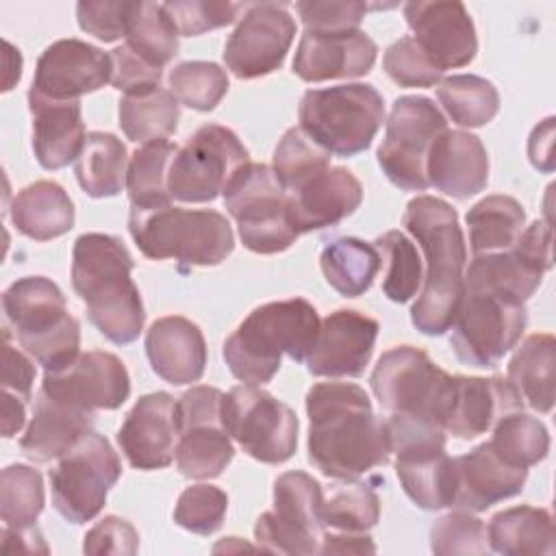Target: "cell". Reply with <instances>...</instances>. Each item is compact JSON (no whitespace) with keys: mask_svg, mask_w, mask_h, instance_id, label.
Returning a JSON list of instances; mask_svg holds the SVG:
<instances>
[{"mask_svg":"<svg viewBox=\"0 0 556 556\" xmlns=\"http://www.w3.org/2000/svg\"><path fill=\"white\" fill-rule=\"evenodd\" d=\"M308 460L332 480H358L391 458L387 421L365 389L352 382H317L306 393Z\"/></svg>","mask_w":556,"mask_h":556,"instance_id":"cell-1","label":"cell"},{"mask_svg":"<svg viewBox=\"0 0 556 556\" xmlns=\"http://www.w3.org/2000/svg\"><path fill=\"white\" fill-rule=\"evenodd\" d=\"M402 222L426 256L424 289L410 308V321L419 332L441 337L450 330L465 291L467 248L458 215L445 200L417 195L406 204Z\"/></svg>","mask_w":556,"mask_h":556,"instance_id":"cell-2","label":"cell"},{"mask_svg":"<svg viewBox=\"0 0 556 556\" xmlns=\"http://www.w3.org/2000/svg\"><path fill=\"white\" fill-rule=\"evenodd\" d=\"M135 263L122 239L85 232L72 250V285L87 306L89 321L117 345L132 343L143 330L146 313L130 278Z\"/></svg>","mask_w":556,"mask_h":556,"instance_id":"cell-3","label":"cell"},{"mask_svg":"<svg viewBox=\"0 0 556 556\" xmlns=\"http://www.w3.org/2000/svg\"><path fill=\"white\" fill-rule=\"evenodd\" d=\"M319 315L304 298L278 300L256 306L224 341V361L243 384H265L280 369L282 354L306 363L317 332Z\"/></svg>","mask_w":556,"mask_h":556,"instance_id":"cell-4","label":"cell"},{"mask_svg":"<svg viewBox=\"0 0 556 556\" xmlns=\"http://www.w3.org/2000/svg\"><path fill=\"white\" fill-rule=\"evenodd\" d=\"M2 311L17 343L46 371L59 369L80 352V324L67 313L65 295L46 276H24L2 293Z\"/></svg>","mask_w":556,"mask_h":556,"instance_id":"cell-5","label":"cell"},{"mask_svg":"<svg viewBox=\"0 0 556 556\" xmlns=\"http://www.w3.org/2000/svg\"><path fill=\"white\" fill-rule=\"evenodd\" d=\"M128 230L135 245L152 261L174 258L187 265H219L235 248L228 219L211 208H132Z\"/></svg>","mask_w":556,"mask_h":556,"instance_id":"cell-6","label":"cell"},{"mask_svg":"<svg viewBox=\"0 0 556 556\" xmlns=\"http://www.w3.org/2000/svg\"><path fill=\"white\" fill-rule=\"evenodd\" d=\"M300 128L337 156L365 152L384 122V100L374 85L352 83L308 89L298 106Z\"/></svg>","mask_w":556,"mask_h":556,"instance_id":"cell-7","label":"cell"},{"mask_svg":"<svg viewBox=\"0 0 556 556\" xmlns=\"http://www.w3.org/2000/svg\"><path fill=\"white\" fill-rule=\"evenodd\" d=\"M369 382L378 404L389 415L443 428L452 402L454 376L432 363L424 350L413 345L387 350L378 358Z\"/></svg>","mask_w":556,"mask_h":556,"instance_id":"cell-8","label":"cell"},{"mask_svg":"<svg viewBox=\"0 0 556 556\" xmlns=\"http://www.w3.org/2000/svg\"><path fill=\"white\" fill-rule=\"evenodd\" d=\"M389 447L404 493L424 510H439L454 497V458L445 452L441 426L389 415Z\"/></svg>","mask_w":556,"mask_h":556,"instance_id":"cell-9","label":"cell"},{"mask_svg":"<svg viewBox=\"0 0 556 556\" xmlns=\"http://www.w3.org/2000/svg\"><path fill=\"white\" fill-rule=\"evenodd\" d=\"M224 206L237 222L241 243L256 254H278L300 237L291 224L289 195L263 163H248L224 191Z\"/></svg>","mask_w":556,"mask_h":556,"instance_id":"cell-10","label":"cell"},{"mask_svg":"<svg viewBox=\"0 0 556 556\" xmlns=\"http://www.w3.org/2000/svg\"><path fill=\"white\" fill-rule=\"evenodd\" d=\"M528 321L526 302L486 289L465 287L452 321V350L469 367H495L521 339Z\"/></svg>","mask_w":556,"mask_h":556,"instance_id":"cell-11","label":"cell"},{"mask_svg":"<svg viewBox=\"0 0 556 556\" xmlns=\"http://www.w3.org/2000/svg\"><path fill=\"white\" fill-rule=\"evenodd\" d=\"M119 476L117 452L102 434L89 432L50 469L52 506L65 521L87 523L100 515Z\"/></svg>","mask_w":556,"mask_h":556,"instance_id":"cell-12","label":"cell"},{"mask_svg":"<svg viewBox=\"0 0 556 556\" xmlns=\"http://www.w3.org/2000/svg\"><path fill=\"white\" fill-rule=\"evenodd\" d=\"M248 163L250 154L230 128L204 124L172 159L169 195L191 204L213 202Z\"/></svg>","mask_w":556,"mask_h":556,"instance_id":"cell-13","label":"cell"},{"mask_svg":"<svg viewBox=\"0 0 556 556\" xmlns=\"http://www.w3.org/2000/svg\"><path fill=\"white\" fill-rule=\"evenodd\" d=\"M443 130H447V122L430 98H397L376 154L384 176L404 191H426L430 187L426 174L428 154Z\"/></svg>","mask_w":556,"mask_h":556,"instance_id":"cell-14","label":"cell"},{"mask_svg":"<svg viewBox=\"0 0 556 556\" xmlns=\"http://www.w3.org/2000/svg\"><path fill=\"white\" fill-rule=\"evenodd\" d=\"M222 417L239 447L265 465H280L295 454L298 417L256 384H239L224 393Z\"/></svg>","mask_w":556,"mask_h":556,"instance_id":"cell-15","label":"cell"},{"mask_svg":"<svg viewBox=\"0 0 556 556\" xmlns=\"http://www.w3.org/2000/svg\"><path fill=\"white\" fill-rule=\"evenodd\" d=\"M321 484L306 471H285L274 482V508L254 526L263 552L319 554L324 539Z\"/></svg>","mask_w":556,"mask_h":556,"instance_id":"cell-16","label":"cell"},{"mask_svg":"<svg viewBox=\"0 0 556 556\" xmlns=\"http://www.w3.org/2000/svg\"><path fill=\"white\" fill-rule=\"evenodd\" d=\"M222 402L224 393L204 384L191 387L178 400L180 437L174 460L185 478H217L235 456V445L222 417Z\"/></svg>","mask_w":556,"mask_h":556,"instance_id":"cell-17","label":"cell"},{"mask_svg":"<svg viewBox=\"0 0 556 556\" xmlns=\"http://www.w3.org/2000/svg\"><path fill=\"white\" fill-rule=\"evenodd\" d=\"M552 263V228L536 219L521 230L510 250L473 256L465 274V287L526 302L539 289Z\"/></svg>","mask_w":556,"mask_h":556,"instance_id":"cell-18","label":"cell"},{"mask_svg":"<svg viewBox=\"0 0 556 556\" xmlns=\"http://www.w3.org/2000/svg\"><path fill=\"white\" fill-rule=\"evenodd\" d=\"M293 37L295 22L285 4H248L224 46V63L241 80L267 76L282 65Z\"/></svg>","mask_w":556,"mask_h":556,"instance_id":"cell-19","label":"cell"},{"mask_svg":"<svg viewBox=\"0 0 556 556\" xmlns=\"http://www.w3.org/2000/svg\"><path fill=\"white\" fill-rule=\"evenodd\" d=\"M41 391L78 410H113L130 395V376L124 363L102 350L80 352L67 365L46 371Z\"/></svg>","mask_w":556,"mask_h":556,"instance_id":"cell-20","label":"cell"},{"mask_svg":"<svg viewBox=\"0 0 556 556\" xmlns=\"http://www.w3.org/2000/svg\"><path fill=\"white\" fill-rule=\"evenodd\" d=\"M111 54L80 39H59L41 52L28 98L80 100L111 83Z\"/></svg>","mask_w":556,"mask_h":556,"instance_id":"cell-21","label":"cell"},{"mask_svg":"<svg viewBox=\"0 0 556 556\" xmlns=\"http://www.w3.org/2000/svg\"><path fill=\"white\" fill-rule=\"evenodd\" d=\"M404 17L413 30L410 37L441 74L473 61L478 39L473 20L463 2H408L404 4Z\"/></svg>","mask_w":556,"mask_h":556,"instance_id":"cell-22","label":"cell"},{"mask_svg":"<svg viewBox=\"0 0 556 556\" xmlns=\"http://www.w3.org/2000/svg\"><path fill=\"white\" fill-rule=\"evenodd\" d=\"M180 437L178 400L156 391L141 395L128 410L117 445L128 465L141 471L163 469L172 465Z\"/></svg>","mask_w":556,"mask_h":556,"instance_id":"cell-23","label":"cell"},{"mask_svg":"<svg viewBox=\"0 0 556 556\" xmlns=\"http://www.w3.org/2000/svg\"><path fill=\"white\" fill-rule=\"evenodd\" d=\"M376 337V319L352 308H339L319 324L306 367L313 376L356 378L371 361Z\"/></svg>","mask_w":556,"mask_h":556,"instance_id":"cell-24","label":"cell"},{"mask_svg":"<svg viewBox=\"0 0 556 556\" xmlns=\"http://www.w3.org/2000/svg\"><path fill=\"white\" fill-rule=\"evenodd\" d=\"M378 56L376 41L358 30H304L293 56V74L304 83L365 76Z\"/></svg>","mask_w":556,"mask_h":556,"instance_id":"cell-25","label":"cell"},{"mask_svg":"<svg viewBox=\"0 0 556 556\" xmlns=\"http://www.w3.org/2000/svg\"><path fill=\"white\" fill-rule=\"evenodd\" d=\"M528 469L502 460L489 441L454 458V497L450 508L480 513L521 493Z\"/></svg>","mask_w":556,"mask_h":556,"instance_id":"cell-26","label":"cell"},{"mask_svg":"<svg viewBox=\"0 0 556 556\" xmlns=\"http://www.w3.org/2000/svg\"><path fill=\"white\" fill-rule=\"evenodd\" d=\"M521 408L523 402L519 393L502 376H454L452 402L443 430L458 439H473L491 430L504 415Z\"/></svg>","mask_w":556,"mask_h":556,"instance_id":"cell-27","label":"cell"},{"mask_svg":"<svg viewBox=\"0 0 556 556\" xmlns=\"http://www.w3.org/2000/svg\"><path fill=\"white\" fill-rule=\"evenodd\" d=\"M289 195V215L298 235L337 226L363 202L358 178L345 167H328Z\"/></svg>","mask_w":556,"mask_h":556,"instance_id":"cell-28","label":"cell"},{"mask_svg":"<svg viewBox=\"0 0 556 556\" xmlns=\"http://www.w3.org/2000/svg\"><path fill=\"white\" fill-rule=\"evenodd\" d=\"M426 174L430 187L467 200L489 182V154L476 135L447 128L430 148Z\"/></svg>","mask_w":556,"mask_h":556,"instance_id":"cell-29","label":"cell"},{"mask_svg":"<svg viewBox=\"0 0 556 556\" xmlns=\"http://www.w3.org/2000/svg\"><path fill=\"white\" fill-rule=\"evenodd\" d=\"M152 371L169 384L198 382L206 367V341L198 324L180 315L156 319L146 332Z\"/></svg>","mask_w":556,"mask_h":556,"instance_id":"cell-30","label":"cell"},{"mask_svg":"<svg viewBox=\"0 0 556 556\" xmlns=\"http://www.w3.org/2000/svg\"><path fill=\"white\" fill-rule=\"evenodd\" d=\"M33 115V152L43 169H61L78 159L87 132L80 100L28 98Z\"/></svg>","mask_w":556,"mask_h":556,"instance_id":"cell-31","label":"cell"},{"mask_svg":"<svg viewBox=\"0 0 556 556\" xmlns=\"http://www.w3.org/2000/svg\"><path fill=\"white\" fill-rule=\"evenodd\" d=\"M93 413L78 410L39 389L33 417L24 437L20 439V447L35 463L61 458L85 434L93 432Z\"/></svg>","mask_w":556,"mask_h":556,"instance_id":"cell-32","label":"cell"},{"mask_svg":"<svg viewBox=\"0 0 556 556\" xmlns=\"http://www.w3.org/2000/svg\"><path fill=\"white\" fill-rule=\"evenodd\" d=\"M9 217L24 237L50 241L72 230L76 213L74 202L59 182L35 180L15 193Z\"/></svg>","mask_w":556,"mask_h":556,"instance_id":"cell-33","label":"cell"},{"mask_svg":"<svg viewBox=\"0 0 556 556\" xmlns=\"http://www.w3.org/2000/svg\"><path fill=\"white\" fill-rule=\"evenodd\" d=\"M554 521L547 508L513 506L491 517L486 526L489 549L504 556H552Z\"/></svg>","mask_w":556,"mask_h":556,"instance_id":"cell-34","label":"cell"},{"mask_svg":"<svg viewBox=\"0 0 556 556\" xmlns=\"http://www.w3.org/2000/svg\"><path fill=\"white\" fill-rule=\"evenodd\" d=\"M554 367L556 341L549 332H536L526 337L515 350L506 380L523 404L545 415L554 406Z\"/></svg>","mask_w":556,"mask_h":556,"instance_id":"cell-35","label":"cell"},{"mask_svg":"<svg viewBox=\"0 0 556 556\" xmlns=\"http://www.w3.org/2000/svg\"><path fill=\"white\" fill-rule=\"evenodd\" d=\"M74 174L89 198H113L122 193L128 174L126 146L111 132H89L74 161Z\"/></svg>","mask_w":556,"mask_h":556,"instance_id":"cell-36","label":"cell"},{"mask_svg":"<svg viewBox=\"0 0 556 556\" xmlns=\"http://www.w3.org/2000/svg\"><path fill=\"white\" fill-rule=\"evenodd\" d=\"M319 265L326 282L343 298H358L374 285L382 256L374 243L339 237L324 245Z\"/></svg>","mask_w":556,"mask_h":556,"instance_id":"cell-37","label":"cell"},{"mask_svg":"<svg viewBox=\"0 0 556 556\" xmlns=\"http://www.w3.org/2000/svg\"><path fill=\"white\" fill-rule=\"evenodd\" d=\"M119 128L135 143H150L167 139L178 128V100L176 96L156 85L150 89L124 93L119 100Z\"/></svg>","mask_w":556,"mask_h":556,"instance_id":"cell-38","label":"cell"},{"mask_svg":"<svg viewBox=\"0 0 556 556\" xmlns=\"http://www.w3.org/2000/svg\"><path fill=\"white\" fill-rule=\"evenodd\" d=\"M465 222L469 226V243L473 256L489 252H504L515 245L523 226L526 211L510 195H486L476 202Z\"/></svg>","mask_w":556,"mask_h":556,"instance_id":"cell-39","label":"cell"},{"mask_svg":"<svg viewBox=\"0 0 556 556\" xmlns=\"http://www.w3.org/2000/svg\"><path fill=\"white\" fill-rule=\"evenodd\" d=\"M126 48L152 67L163 70L178 54V30L163 2H132L126 24Z\"/></svg>","mask_w":556,"mask_h":556,"instance_id":"cell-40","label":"cell"},{"mask_svg":"<svg viewBox=\"0 0 556 556\" xmlns=\"http://www.w3.org/2000/svg\"><path fill=\"white\" fill-rule=\"evenodd\" d=\"M176 150L178 148L167 139L150 141L135 150L126 174V189L132 208H159L172 202L167 174Z\"/></svg>","mask_w":556,"mask_h":556,"instance_id":"cell-41","label":"cell"},{"mask_svg":"<svg viewBox=\"0 0 556 556\" xmlns=\"http://www.w3.org/2000/svg\"><path fill=\"white\" fill-rule=\"evenodd\" d=\"M437 98L454 124L478 128L489 124L500 111L495 85L476 74L447 76L437 85Z\"/></svg>","mask_w":556,"mask_h":556,"instance_id":"cell-42","label":"cell"},{"mask_svg":"<svg viewBox=\"0 0 556 556\" xmlns=\"http://www.w3.org/2000/svg\"><path fill=\"white\" fill-rule=\"evenodd\" d=\"M489 445L508 465L528 469L547 456L549 432L536 417L515 410L495 421Z\"/></svg>","mask_w":556,"mask_h":556,"instance_id":"cell-43","label":"cell"},{"mask_svg":"<svg viewBox=\"0 0 556 556\" xmlns=\"http://www.w3.org/2000/svg\"><path fill=\"white\" fill-rule=\"evenodd\" d=\"M324 528L337 532H367L380 519L378 493L358 480H341L321 504Z\"/></svg>","mask_w":556,"mask_h":556,"instance_id":"cell-44","label":"cell"},{"mask_svg":"<svg viewBox=\"0 0 556 556\" xmlns=\"http://www.w3.org/2000/svg\"><path fill=\"white\" fill-rule=\"evenodd\" d=\"M46 504L43 478L30 465H9L0 473V517L4 526H35Z\"/></svg>","mask_w":556,"mask_h":556,"instance_id":"cell-45","label":"cell"},{"mask_svg":"<svg viewBox=\"0 0 556 556\" xmlns=\"http://www.w3.org/2000/svg\"><path fill=\"white\" fill-rule=\"evenodd\" d=\"M330 167V152L317 146L300 126L289 128L274 150L271 172L287 193Z\"/></svg>","mask_w":556,"mask_h":556,"instance_id":"cell-46","label":"cell"},{"mask_svg":"<svg viewBox=\"0 0 556 556\" xmlns=\"http://www.w3.org/2000/svg\"><path fill=\"white\" fill-rule=\"evenodd\" d=\"M169 91L193 111H213L228 91V74L211 61H185L167 76Z\"/></svg>","mask_w":556,"mask_h":556,"instance_id":"cell-47","label":"cell"},{"mask_svg":"<svg viewBox=\"0 0 556 556\" xmlns=\"http://www.w3.org/2000/svg\"><path fill=\"white\" fill-rule=\"evenodd\" d=\"M374 245L387 258V276L382 280V291L391 302H408L421 285V261L415 243L400 230H387Z\"/></svg>","mask_w":556,"mask_h":556,"instance_id":"cell-48","label":"cell"},{"mask_svg":"<svg viewBox=\"0 0 556 556\" xmlns=\"http://www.w3.org/2000/svg\"><path fill=\"white\" fill-rule=\"evenodd\" d=\"M226 508L228 495L219 486L193 484L180 493L174 508V521L193 534L208 536L222 528Z\"/></svg>","mask_w":556,"mask_h":556,"instance_id":"cell-49","label":"cell"},{"mask_svg":"<svg viewBox=\"0 0 556 556\" xmlns=\"http://www.w3.org/2000/svg\"><path fill=\"white\" fill-rule=\"evenodd\" d=\"M430 549L439 556L447 554H486L489 539L482 519L467 510H454L439 517L430 528Z\"/></svg>","mask_w":556,"mask_h":556,"instance_id":"cell-50","label":"cell"},{"mask_svg":"<svg viewBox=\"0 0 556 556\" xmlns=\"http://www.w3.org/2000/svg\"><path fill=\"white\" fill-rule=\"evenodd\" d=\"M165 13L174 22L180 37H198L206 30L232 24L241 11L248 9L243 2H211V0H174L163 2Z\"/></svg>","mask_w":556,"mask_h":556,"instance_id":"cell-51","label":"cell"},{"mask_svg":"<svg viewBox=\"0 0 556 556\" xmlns=\"http://www.w3.org/2000/svg\"><path fill=\"white\" fill-rule=\"evenodd\" d=\"M387 76L400 87H434L441 83V72L426 59L410 35L393 41L382 59Z\"/></svg>","mask_w":556,"mask_h":556,"instance_id":"cell-52","label":"cell"},{"mask_svg":"<svg viewBox=\"0 0 556 556\" xmlns=\"http://www.w3.org/2000/svg\"><path fill=\"white\" fill-rule=\"evenodd\" d=\"M369 9H380L378 4L365 2H298L295 11L306 30L315 33H341V30H358L365 13Z\"/></svg>","mask_w":556,"mask_h":556,"instance_id":"cell-53","label":"cell"},{"mask_svg":"<svg viewBox=\"0 0 556 556\" xmlns=\"http://www.w3.org/2000/svg\"><path fill=\"white\" fill-rule=\"evenodd\" d=\"M130 7L132 2L83 0L76 4L78 26L104 43L117 41L119 37L126 35Z\"/></svg>","mask_w":556,"mask_h":556,"instance_id":"cell-54","label":"cell"},{"mask_svg":"<svg viewBox=\"0 0 556 556\" xmlns=\"http://www.w3.org/2000/svg\"><path fill=\"white\" fill-rule=\"evenodd\" d=\"M139 549V534L135 526L122 517L106 515L100 519L83 541L85 554H126L132 556Z\"/></svg>","mask_w":556,"mask_h":556,"instance_id":"cell-55","label":"cell"},{"mask_svg":"<svg viewBox=\"0 0 556 556\" xmlns=\"http://www.w3.org/2000/svg\"><path fill=\"white\" fill-rule=\"evenodd\" d=\"M111 61H113L111 83L115 89H119L124 93H132V91H141V89L161 85L163 70L148 65L146 61L135 56L126 46L115 48L111 52Z\"/></svg>","mask_w":556,"mask_h":556,"instance_id":"cell-56","label":"cell"},{"mask_svg":"<svg viewBox=\"0 0 556 556\" xmlns=\"http://www.w3.org/2000/svg\"><path fill=\"white\" fill-rule=\"evenodd\" d=\"M35 382V365L26 354L9 341V330L2 332V393H11L24 402L30 400Z\"/></svg>","mask_w":556,"mask_h":556,"instance_id":"cell-57","label":"cell"},{"mask_svg":"<svg viewBox=\"0 0 556 556\" xmlns=\"http://www.w3.org/2000/svg\"><path fill=\"white\" fill-rule=\"evenodd\" d=\"M552 146H554V117H547L539 126H534V130L528 139V156L536 169H541V172L554 169Z\"/></svg>","mask_w":556,"mask_h":556,"instance_id":"cell-58","label":"cell"},{"mask_svg":"<svg viewBox=\"0 0 556 556\" xmlns=\"http://www.w3.org/2000/svg\"><path fill=\"white\" fill-rule=\"evenodd\" d=\"M2 549L9 554H13V552L48 554V545L35 526H28V528L4 526L2 528Z\"/></svg>","mask_w":556,"mask_h":556,"instance_id":"cell-59","label":"cell"},{"mask_svg":"<svg viewBox=\"0 0 556 556\" xmlns=\"http://www.w3.org/2000/svg\"><path fill=\"white\" fill-rule=\"evenodd\" d=\"M376 552V545L371 536L365 532H337V534H324L319 554H365Z\"/></svg>","mask_w":556,"mask_h":556,"instance_id":"cell-60","label":"cell"},{"mask_svg":"<svg viewBox=\"0 0 556 556\" xmlns=\"http://www.w3.org/2000/svg\"><path fill=\"white\" fill-rule=\"evenodd\" d=\"M24 417H26V402L11 393H2V434L7 439L13 437L24 426Z\"/></svg>","mask_w":556,"mask_h":556,"instance_id":"cell-61","label":"cell"}]
</instances>
